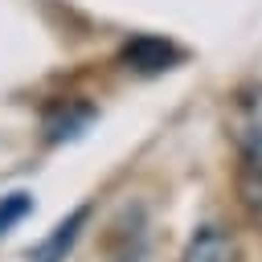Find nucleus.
<instances>
[{
  "mask_svg": "<svg viewBox=\"0 0 262 262\" xmlns=\"http://www.w3.org/2000/svg\"><path fill=\"white\" fill-rule=\"evenodd\" d=\"M237 139V196L254 225H262V86H250L233 102Z\"/></svg>",
  "mask_w": 262,
  "mask_h": 262,
  "instance_id": "1",
  "label": "nucleus"
},
{
  "mask_svg": "<svg viewBox=\"0 0 262 262\" xmlns=\"http://www.w3.org/2000/svg\"><path fill=\"white\" fill-rule=\"evenodd\" d=\"M111 262H151V225H147V213L139 205L123 209V217L115 221Z\"/></svg>",
  "mask_w": 262,
  "mask_h": 262,
  "instance_id": "2",
  "label": "nucleus"
},
{
  "mask_svg": "<svg viewBox=\"0 0 262 262\" xmlns=\"http://www.w3.org/2000/svg\"><path fill=\"white\" fill-rule=\"evenodd\" d=\"M86 221H90V209L86 205H78L70 217H61L33 250H29V262H66V254L74 250V242L82 237V229H86Z\"/></svg>",
  "mask_w": 262,
  "mask_h": 262,
  "instance_id": "3",
  "label": "nucleus"
},
{
  "mask_svg": "<svg viewBox=\"0 0 262 262\" xmlns=\"http://www.w3.org/2000/svg\"><path fill=\"white\" fill-rule=\"evenodd\" d=\"M180 262H237V242H233V233H225L221 225H201V229L188 237Z\"/></svg>",
  "mask_w": 262,
  "mask_h": 262,
  "instance_id": "4",
  "label": "nucleus"
},
{
  "mask_svg": "<svg viewBox=\"0 0 262 262\" xmlns=\"http://www.w3.org/2000/svg\"><path fill=\"white\" fill-rule=\"evenodd\" d=\"M176 57H180V49H176L172 41H164V37H135V41L123 49L127 70H139V74H160V70H168Z\"/></svg>",
  "mask_w": 262,
  "mask_h": 262,
  "instance_id": "5",
  "label": "nucleus"
},
{
  "mask_svg": "<svg viewBox=\"0 0 262 262\" xmlns=\"http://www.w3.org/2000/svg\"><path fill=\"white\" fill-rule=\"evenodd\" d=\"M29 209H33V196H29V192H8V196H0V237H4L8 229H16V225L29 217Z\"/></svg>",
  "mask_w": 262,
  "mask_h": 262,
  "instance_id": "6",
  "label": "nucleus"
}]
</instances>
